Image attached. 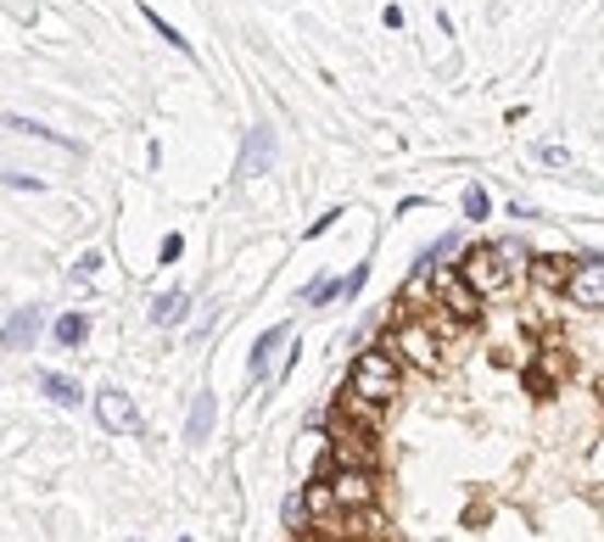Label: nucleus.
I'll use <instances>...</instances> for the list:
<instances>
[{
    "mask_svg": "<svg viewBox=\"0 0 604 542\" xmlns=\"http://www.w3.org/2000/svg\"><path fill=\"white\" fill-rule=\"evenodd\" d=\"M398 364H403V358L387 347V341H376L369 353H358V364H353V375H347V398H342V409L376 425V420L398 403Z\"/></svg>",
    "mask_w": 604,
    "mask_h": 542,
    "instance_id": "1",
    "label": "nucleus"
},
{
    "mask_svg": "<svg viewBox=\"0 0 604 542\" xmlns=\"http://www.w3.org/2000/svg\"><path fill=\"white\" fill-rule=\"evenodd\" d=\"M324 431H331V453L336 464H381V441H376V425L347 414V409H331V420H324Z\"/></svg>",
    "mask_w": 604,
    "mask_h": 542,
    "instance_id": "2",
    "label": "nucleus"
},
{
    "mask_svg": "<svg viewBox=\"0 0 604 542\" xmlns=\"http://www.w3.org/2000/svg\"><path fill=\"white\" fill-rule=\"evenodd\" d=\"M387 347L408 364V369H421V375H437L442 369V330L431 325V319H403L392 335H387Z\"/></svg>",
    "mask_w": 604,
    "mask_h": 542,
    "instance_id": "3",
    "label": "nucleus"
},
{
    "mask_svg": "<svg viewBox=\"0 0 604 542\" xmlns=\"http://www.w3.org/2000/svg\"><path fill=\"white\" fill-rule=\"evenodd\" d=\"M459 274L471 280V285L482 291L487 303H493V297H504V291H509V285L521 280L516 269H509V258L498 252V240H493V246H471V252L459 258Z\"/></svg>",
    "mask_w": 604,
    "mask_h": 542,
    "instance_id": "4",
    "label": "nucleus"
},
{
    "mask_svg": "<svg viewBox=\"0 0 604 542\" xmlns=\"http://www.w3.org/2000/svg\"><path fill=\"white\" fill-rule=\"evenodd\" d=\"M482 291L471 285V280H464L459 269L453 274H437V285H431V314H442V319H459L464 330H471V325H482Z\"/></svg>",
    "mask_w": 604,
    "mask_h": 542,
    "instance_id": "5",
    "label": "nucleus"
},
{
    "mask_svg": "<svg viewBox=\"0 0 604 542\" xmlns=\"http://www.w3.org/2000/svg\"><path fill=\"white\" fill-rule=\"evenodd\" d=\"M331 486H336L342 515H347V509H376V504H381V475L369 470V464H336V470H331Z\"/></svg>",
    "mask_w": 604,
    "mask_h": 542,
    "instance_id": "6",
    "label": "nucleus"
},
{
    "mask_svg": "<svg viewBox=\"0 0 604 542\" xmlns=\"http://www.w3.org/2000/svg\"><path fill=\"white\" fill-rule=\"evenodd\" d=\"M566 297H571L577 308L604 314V258H577V274H571V285H566Z\"/></svg>",
    "mask_w": 604,
    "mask_h": 542,
    "instance_id": "7",
    "label": "nucleus"
},
{
    "mask_svg": "<svg viewBox=\"0 0 604 542\" xmlns=\"http://www.w3.org/2000/svg\"><path fill=\"white\" fill-rule=\"evenodd\" d=\"M96 414H102L107 431H123V436H129V431H141V409H134L118 386H102V391H96Z\"/></svg>",
    "mask_w": 604,
    "mask_h": 542,
    "instance_id": "8",
    "label": "nucleus"
},
{
    "mask_svg": "<svg viewBox=\"0 0 604 542\" xmlns=\"http://www.w3.org/2000/svg\"><path fill=\"white\" fill-rule=\"evenodd\" d=\"M571 274H577V258H566V252L532 258V280H537L543 291H566V285H571Z\"/></svg>",
    "mask_w": 604,
    "mask_h": 542,
    "instance_id": "9",
    "label": "nucleus"
},
{
    "mask_svg": "<svg viewBox=\"0 0 604 542\" xmlns=\"http://www.w3.org/2000/svg\"><path fill=\"white\" fill-rule=\"evenodd\" d=\"M303 498H308V515H313L319 526L342 515V504H336V486H331V475H308V486H303Z\"/></svg>",
    "mask_w": 604,
    "mask_h": 542,
    "instance_id": "10",
    "label": "nucleus"
},
{
    "mask_svg": "<svg viewBox=\"0 0 604 542\" xmlns=\"http://www.w3.org/2000/svg\"><path fill=\"white\" fill-rule=\"evenodd\" d=\"M281 341H286V325L263 330V341H258V347H252V358H247V375H252V380H263V375H269L274 353H281Z\"/></svg>",
    "mask_w": 604,
    "mask_h": 542,
    "instance_id": "11",
    "label": "nucleus"
},
{
    "mask_svg": "<svg viewBox=\"0 0 604 542\" xmlns=\"http://www.w3.org/2000/svg\"><path fill=\"white\" fill-rule=\"evenodd\" d=\"M39 391L51 403H62V409H73V403H84V391H79V380H68V375H57V369H45L39 375Z\"/></svg>",
    "mask_w": 604,
    "mask_h": 542,
    "instance_id": "12",
    "label": "nucleus"
},
{
    "mask_svg": "<svg viewBox=\"0 0 604 542\" xmlns=\"http://www.w3.org/2000/svg\"><path fill=\"white\" fill-rule=\"evenodd\" d=\"M34 330H39V314H34V308H12V325H7V347H12V353H23L28 341H34Z\"/></svg>",
    "mask_w": 604,
    "mask_h": 542,
    "instance_id": "13",
    "label": "nucleus"
},
{
    "mask_svg": "<svg viewBox=\"0 0 604 542\" xmlns=\"http://www.w3.org/2000/svg\"><path fill=\"white\" fill-rule=\"evenodd\" d=\"M51 335H57V347H79V341L90 335V319H84V314H62V319L51 325Z\"/></svg>",
    "mask_w": 604,
    "mask_h": 542,
    "instance_id": "14",
    "label": "nucleus"
},
{
    "mask_svg": "<svg viewBox=\"0 0 604 542\" xmlns=\"http://www.w3.org/2000/svg\"><path fill=\"white\" fill-rule=\"evenodd\" d=\"M179 319H185V291H168L152 303V325H179Z\"/></svg>",
    "mask_w": 604,
    "mask_h": 542,
    "instance_id": "15",
    "label": "nucleus"
},
{
    "mask_svg": "<svg viewBox=\"0 0 604 542\" xmlns=\"http://www.w3.org/2000/svg\"><path fill=\"white\" fill-rule=\"evenodd\" d=\"M269 157H274V134H269V129H258V134H252V145H247V168H252V174H263V168H269Z\"/></svg>",
    "mask_w": 604,
    "mask_h": 542,
    "instance_id": "16",
    "label": "nucleus"
},
{
    "mask_svg": "<svg viewBox=\"0 0 604 542\" xmlns=\"http://www.w3.org/2000/svg\"><path fill=\"white\" fill-rule=\"evenodd\" d=\"M208 431H213V398L202 391V398H197V409H191V431H185V436H191V441H202Z\"/></svg>",
    "mask_w": 604,
    "mask_h": 542,
    "instance_id": "17",
    "label": "nucleus"
},
{
    "mask_svg": "<svg viewBox=\"0 0 604 542\" xmlns=\"http://www.w3.org/2000/svg\"><path fill=\"white\" fill-rule=\"evenodd\" d=\"M498 252H504V258H509V269H516V274H521V280H526V274H532V252H526V246H521V240H498Z\"/></svg>",
    "mask_w": 604,
    "mask_h": 542,
    "instance_id": "18",
    "label": "nucleus"
},
{
    "mask_svg": "<svg viewBox=\"0 0 604 542\" xmlns=\"http://www.w3.org/2000/svg\"><path fill=\"white\" fill-rule=\"evenodd\" d=\"M487 213H493V196L482 185H471L464 190V219H487Z\"/></svg>",
    "mask_w": 604,
    "mask_h": 542,
    "instance_id": "19",
    "label": "nucleus"
},
{
    "mask_svg": "<svg viewBox=\"0 0 604 542\" xmlns=\"http://www.w3.org/2000/svg\"><path fill=\"white\" fill-rule=\"evenodd\" d=\"M146 23H152V28H157V34H163V39H168V45H174V51H191V39H185V34H179V28H174V23H163V17H157V12H146Z\"/></svg>",
    "mask_w": 604,
    "mask_h": 542,
    "instance_id": "20",
    "label": "nucleus"
},
{
    "mask_svg": "<svg viewBox=\"0 0 604 542\" xmlns=\"http://www.w3.org/2000/svg\"><path fill=\"white\" fill-rule=\"evenodd\" d=\"M313 515H308V498H303V492H292V498H286V526H308Z\"/></svg>",
    "mask_w": 604,
    "mask_h": 542,
    "instance_id": "21",
    "label": "nucleus"
},
{
    "mask_svg": "<svg viewBox=\"0 0 604 542\" xmlns=\"http://www.w3.org/2000/svg\"><path fill=\"white\" fill-rule=\"evenodd\" d=\"M179 252H185V235H168V240H163V252H157V258H163V263H174Z\"/></svg>",
    "mask_w": 604,
    "mask_h": 542,
    "instance_id": "22",
    "label": "nucleus"
},
{
    "mask_svg": "<svg viewBox=\"0 0 604 542\" xmlns=\"http://www.w3.org/2000/svg\"><path fill=\"white\" fill-rule=\"evenodd\" d=\"M358 542H387V537H358Z\"/></svg>",
    "mask_w": 604,
    "mask_h": 542,
    "instance_id": "23",
    "label": "nucleus"
},
{
    "mask_svg": "<svg viewBox=\"0 0 604 542\" xmlns=\"http://www.w3.org/2000/svg\"><path fill=\"white\" fill-rule=\"evenodd\" d=\"M308 542H313V537H308ZM331 542H336V537H331Z\"/></svg>",
    "mask_w": 604,
    "mask_h": 542,
    "instance_id": "24",
    "label": "nucleus"
}]
</instances>
